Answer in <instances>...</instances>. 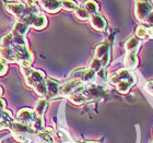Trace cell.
<instances>
[{"label":"cell","mask_w":153,"mask_h":143,"mask_svg":"<svg viewBox=\"0 0 153 143\" xmlns=\"http://www.w3.org/2000/svg\"><path fill=\"white\" fill-rule=\"evenodd\" d=\"M153 10L152 4L147 1H137L136 7H134V14L137 16V19L140 22H146L147 16L149 13Z\"/></svg>","instance_id":"3"},{"label":"cell","mask_w":153,"mask_h":143,"mask_svg":"<svg viewBox=\"0 0 153 143\" xmlns=\"http://www.w3.org/2000/svg\"><path fill=\"white\" fill-rule=\"evenodd\" d=\"M125 66L129 69H134L138 66V58H137V53L134 51H128L127 55L125 56L124 59Z\"/></svg>","instance_id":"16"},{"label":"cell","mask_w":153,"mask_h":143,"mask_svg":"<svg viewBox=\"0 0 153 143\" xmlns=\"http://www.w3.org/2000/svg\"><path fill=\"white\" fill-rule=\"evenodd\" d=\"M34 91L36 92V94L42 97H45V96H47V85H46V81H42V82L37 83L34 87Z\"/></svg>","instance_id":"24"},{"label":"cell","mask_w":153,"mask_h":143,"mask_svg":"<svg viewBox=\"0 0 153 143\" xmlns=\"http://www.w3.org/2000/svg\"><path fill=\"white\" fill-rule=\"evenodd\" d=\"M109 53V45L107 43H103V44H100L97 47L95 48V51H94V56L97 59H102L105 55H107Z\"/></svg>","instance_id":"20"},{"label":"cell","mask_w":153,"mask_h":143,"mask_svg":"<svg viewBox=\"0 0 153 143\" xmlns=\"http://www.w3.org/2000/svg\"><path fill=\"white\" fill-rule=\"evenodd\" d=\"M95 78V71L92 69H79L71 74V80H80L81 82H91Z\"/></svg>","instance_id":"6"},{"label":"cell","mask_w":153,"mask_h":143,"mask_svg":"<svg viewBox=\"0 0 153 143\" xmlns=\"http://www.w3.org/2000/svg\"><path fill=\"white\" fill-rule=\"evenodd\" d=\"M14 122L11 113L4 109H0V130L10 129L12 124Z\"/></svg>","instance_id":"10"},{"label":"cell","mask_w":153,"mask_h":143,"mask_svg":"<svg viewBox=\"0 0 153 143\" xmlns=\"http://www.w3.org/2000/svg\"><path fill=\"white\" fill-rule=\"evenodd\" d=\"M46 108H47V99H39L37 103H36L35 105V113L37 116H43L45 113V110H46Z\"/></svg>","instance_id":"26"},{"label":"cell","mask_w":153,"mask_h":143,"mask_svg":"<svg viewBox=\"0 0 153 143\" xmlns=\"http://www.w3.org/2000/svg\"><path fill=\"white\" fill-rule=\"evenodd\" d=\"M102 62H101V60L100 59H97V58H93L92 61L90 62V69H92L93 71H100L101 69H102Z\"/></svg>","instance_id":"31"},{"label":"cell","mask_w":153,"mask_h":143,"mask_svg":"<svg viewBox=\"0 0 153 143\" xmlns=\"http://www.w3.org/2000/svg\"><path fill=\"white\" fill-rule=\"evenodd\" d=\"M137 1H147V2H149V0H137Z\"/></svg>","instance_id":"42"},{"label":"cell","mask_w":153,"mask_h":143,"mask_svg":"<svg viewBox=\"0 0 153 143\" xmlns=\"http://www.w3.org/2000/svg\"><path fill=\"white\" fill-rule=\"evenodd\" d=\"M46 85H47V97L48 99H54L59 95V87L60 84L58 81L53 79L46 80Z\"/></svg>","instance_id":"13"},{"label":"cell","mask_w":153,"mask_h":143,"mask_svg":"<svg viewBox=\"0 0 153 143\" xmlns=\"http://www.w3.org/2000/svg\"><path fill=\"white\" fill-rule=\"evenodd\" d=\"M83 8L90 13V14H96L99 11V4L94 0H88L83 3Z\"/></svg>","instance_id":"23"},{"label":"cell","mask_w":153,"mask_h":143,"mask_svg":"<svg viewBox=\"0 0 153 143\" xmlns=\"http://www.w3.org/2000/svg\"><path fill=\"white\" fill-rule=\"evenodd\" d=\"M121 80H127V81L131 82L132 84L136 83V76H132V73H130V71L128 70V69H120L117 73L112 74L111 78H109V82L114 84V85H116Z\"/></svg>","instance_id":"4"},{"label":"cell","mask_w":153,"mask_h":143,"mask_svg":"<svg viewBox=\"0 0 153 143\" xmlns=\"http://www.w3.org/2000/svg\"><path fill=\"white\" fill-rule=\"evenodd\" d=\"M84 95L90 97V99H99L102 95L103 90L97 85H90L84 89Z\"/></svg>","instance_id":"17"},{"label":"cell","mask_w":153,"mask_h":143,"mask_svg":"<svg viewBox=\"0 0 153 143\" xmlns=\"http://www.w3.org/2000/svg\"><path fill=\"white\" fill-rule=\"evenodd\" d=\"M55 141H56V143H70L71 139L65 131L59 130L55 134Z\"/></svg>","instance_id":"25"},{"label":"cell","mask_w":153,"mask_h":143,"mask_svg":"<svg viewBox=\"0 0 153 143\" xmlns=\"http://www.w3.org/2000/svg\"><path fill=\"white\" fill-rule=\"evenodd\" d=\"M21 22L25 23L29 26H32L36 30L44 29L47 25V19L44 14H23L21 16Z\"/></svg>","instance_id":"2"},{"label":"cell","mask_w":153,"mask_h":143,"mask_svg":"<svg viewBox=\"0 0 153 143\" xmlns=\"http://www.w3.org/2000/svg\"><path fill=\"white\" fill-rule=\"evenodd\" d=\"M146 22L149 23V24H153V10L149 13V16H147V19H146Z\"/></svg>","instance_id":"37"},{"label":"cell","mask_w":153,"mask_h":143,"mask_svg":"<svg viewBox=\"0 0 153 143\" xmlns=\"http://www.w3.org/2000/svg\"><path fill=\"white\" fill-rule=\"evenodd\" d=\"M86 143H97V142H86Z\"/></svg>","instance_id":"43"},{"label":"cell","mask_w":153,"mask_h":143,"mask_svg":"<svg viewBox=\"0 0 153 143\" xmlns=\"http://www.w3.org/2000/svg\"><path fill=\"white\" fill-rule=\"evenodd\" d=\"M146 91H147L150 95H152L153 96V81H149V82L146 84Z\"/></svg>","instance_id":"36"},{"label":"cell","mask_w":153,"mask_h":143,"mask_svg":"<svg viewBox=\"0 0 153 143\" xmlns=\"http://www.w3.org/2000/svg\"><path fill=\"white\" fill-rule=\"evenodd\" d=\"M36 117H37V115H36V113L34 110L30 109V108H22L16 114V121L21 122V124H30L34 122Z\"/></svg>","instance_id":"5"},{"label":"cell","mask_w":153,"mask_h":143,"mask_svg":"<svg viewBox=\"0 0 153 143\" xmlns=\"http://www.w3.org/2000/svg\"><path fill=\"white\" fill-rule=\"evenodd\" d=\"M0 57L7 62H16V51L12 47H1L0 46Z\"/></svg>","instance_id":"14"},{"label":"cell","mask_w":153,"mask_h":143,"mask_svg":"<svg viewBox=\"0 0 153 143\" xmlns=\"http://www.w3.org/2000/svg\"><path fill=\"white\" fill-rule=\"evenodd\" d=\"M97 76H99V78H101L102 80H104V81H106L107 80V71H106V68H102L100 71H97Z\"/></svg>","instance_id":"34"},{"label":"cell","mask_w":153,"mask_h":143,"mask_svg":"<svg viewBox=\"0 0 153 143\" xmlns=\"http://www.w3.org/2000/svg\"><path fill=\"white\" fill-rule=\"evenodd\" d=\"M2 93H3V90H2V87H0V96L2 95Z\"/></svg>","instance_id":"41"},{"label":"cell","mask_w":153,"mask_h":143,"mask_svg":"<svg viewBox=\"0 0 153 143\" xmlns=\"http://www.w3.org/2000/svg\"><path fill=\"white\" fill-rule=\"evenodd\" d=\"M90 21H91V25L97 31H103L106 27V20L100 14H92L90 16Z\"/></svg>","instance_id":"15"},{"label":"cell","mask_w":153,"mask_h":143,"mask_svg":"<svg viewBox=\"0 0 153 143\" xmlns=\"http://www.w3.org/2000/svg\"><path fill=\"white\" fill-rule=\"evenodd\" d=\"M153 37V27H149L148 29V38Z\"/></svg>","instance_id":"39"},{"label":"cell","mask_w":153,"mask_h":143,"mask_svg":"<svg viewBox=\"0 0 153 143\" xmlns=\"http://www.w3.org/2000/svg\"><path fill=\"white\" fill-rule=\"evenodd\" d=\"M54 130L51 128H47L46 130H43L38 132L35 137V143H55L53 139Z\"/></svg>","instance_id":"12"},{"label":"cell","mask_w":153,"mask_h":143,"mask_svg":"<svg viewBox=\"0 0 153 143\" xmlns=\"http://www.w3.org/2000/svg\"><path fill=\"white\" fill-rule=\"evenodd\" d=\"M80 85H82V82L80 80H70V81L64 83L62 85H60V87H59V95L70 96L71 94H74V92Z\"/></svg>","instance_id":"7"},{"label":"cell","mask_w":153,"mask_h":143,"mask_svg":"<svg viewBox=\"0 0 153 143\" xmlns=\"http://www.w3.org/2000/svg\"><path fill=\"white\" fill-rule=\"evenodd\" d=\"M27 7H32V6H36V2L37 0H24Z\"/></svg>","instance_id":"38"},{"label":"cell","mask_w":153,"mask_h":143,"mask_svg":"<svg viewBox=\"0 0 153 143\" xmlns=\"http://www.w3.org/2000/svg\"><path fill=\"white\" fill-rule=\"evenodd\" d=\"M6 10L12 16H16V18H21L24 14L25 7L20 2H9L6 4Z\"/></svg>","instance_id":"11"},{"label":"cell","mask_w":153,"mask_h":143,"mask_svg":"<svg viewBox=\"0 0 153 143\" xmlns=\"http://www.w3.org/2000/svg\"><path fill=\"white\" fill-rule=\"evenodd\" d=\"M12 45H20V46H27L26 39L24 36L20 35H13V43Z\"/></svg>","instance_id":"33"},{"label":"cell","mask_w":153,"mask_h":143,"mask_svg":"<svg viewBox=\"0 0 153 143\" xmlns=\"http://www.w3.org/2000/svg\"><path fill=\"white\" fill-rule=\"evenodd\" d=\"M76 16L79 20H82V21H85V20L90 19V13L86 11L84 8H78L76 10Z\"/></svg>","instance_id":"30"},{"label":"cell","mask_w":153,"mask_h":143,"mask_svg":"<svg viewBox=\"0 0 153 143\" xmlns=\"http://www.w3.org/2000/svg\"><path fill=\"white\" fill-rule=\"evenodd\" d=\"M10 130L12 132L13 138L18 142L21 143H29L32 136L35 133V130L30 124H21V122H18V121L13 122Z\"/></svg>","instance_id":"1"},{"label":"cell","mask_w":153,"mask_h":143,"mask_svg":"<svg viewBox=\"0 0 153 143\" xmlns=\"http://www.w3.org/2000/svg\"><path fill=\"white\" fill-rule=\"evenodd\" d=\"M7 70H8V67L4 60H0V76H4Z\"/></svg>","instance_id":"35"},{"label":"cell","mask_w":153,"mask_h":143,"mask_svg":"<svg viewBox=\"0 0 153 143\" xmlns=\"http://www.w3.org/2000/svg\"><path fill=\"white\" fill-rule=\"evenodd\" d=\"M42 8L49 13H56L62 8L61 0H39Z\"/></svg>","instance_id":"9"},{"label":"cell","mask_w":153,"mask_h":143,"mask_svg":"<svg viewBox=\"0 0 153 143\" xmlns=\"http://www.w3.org/2000/svg\"><path fill=\"white\" fill-rule=\"evenodd\" d=\"M29 31V25L23 22H16L13 26V35H20L24 36Z\"/></svg>","instance_id":"19"},{"label":"cell","mask_w":153,"mask_h":143,"mask_svg":"<svg viewBox=\"0 0 153 143\" xmlns=\"http://www.w3.org/2000/svg\"><path fill=\"white\" fill-rule=\"evenodd\" d=\"M61 6L68 11H76L78 9V3L74 0H61Z\"/></svg>","instance_id":"28"},{"label":"cell","mask_w":153,"mask_h":143,"mask_svg":"<svg viewBox=\"0 0 153 143\" xmlns=\"http://www.w3.org/2000/svg\"><path fill=\"white\" fill-rule=\"evenodd\" d=\"M44 80H45V73L43 72V71L33 69L32 72L30 73V76L25 78V83H26V85L31 86V87H34L37 83L42 82V81H44Z\"/></svg>","instance_id":"8"},{"label":"cell","mask_w":153,"mask_h":143,"mask_svg":"<svg viewBox=\"0 0 153 143\" xmlns=\"http://www.w3.org/2000/svg\"><path fill=\"white\" fill-rule=\"evenodd\" d=\"M33 129L35 131H38V132H41V131L44 130V119L42 116H37L36 119L34 120L33 122Z\"/></svg>","instance_id":"29"},{"label":"cell","mask_w":153,"mask_h":143,"mask_svg":"<svg viewBox=\"0 0 153 143\" xmlns=\"http://www.w3.org/2000/svg\"><path fill=\"white\" fill-rule=\"evenodd\" d=\"M131 86H132V83L131 82H129L127 80H121V81H119V82L116 84V89H117L118 92L121 93V94H126V93L129 92V90H130Z\"/></svg>","instance_id":"21"},{"label":"cell","mask_w":153,"mask_h":143,"mask_svg":"<svg viewBox=\"0 0 153 143\" xmlns=\"http://www.w3.org/2000/svg\"><path fill=\"white\" fill-rule=\"evenodd\" d=\"M69 99L74 105H82L86 102V96L82 93H74L69 96Z\"/></svg>","instance_id":"22"},{"label":"cell","mask_w":153,"mask_h":143,"mask_svg":"<svg viewBox=\"0 0 153 143\" xmlns=\"http://www.w3.org/2000/svg\"><path fill=\"white\" fill-rule=\"evenodd\" d=\"M136 35L138 38H143V39H147L148 38V29L144 27V26H139L136 31Z\"/></svg>","instance_id":"32"},{"label":"cell","mask_w":153,"mask_h":143,"mask_svg":"<svg viewBox=\"0 0 153 143\" xmlns=\"http://www.w3.org/2000/svg\"><path fill=\"white\" fill-rule=\"evenodd\" d=\"M140 39H138V37H131L130 39H128L125 44V49L128 51H134L137 53L138 48L140 47Z\"/></svg>","instance_id":"18"},{"label":"cell","mask_w":153,"mask_h":143,"mask_svg":"<svg viewBox=\"0 0 153 143\" xmlns=\"http://www.w3.org/2000/svg\"><path fill=\"white\" fill-rule=\"evenodd\" d=\"M6 108V102L2 99H0V109H4Z\"/></svg>","instance_id":"40"},{"label":"cell","mask_w":153,"mask_h":143,"mask_svg":"<svg viewBox=\"0 0 153 143\" xmlns=\"http://www.w3.org/2000/svg\"><path fill=\"white\" fill-rule=\"evenodd\" d=\"M13 43V34L12 33H9V34H6L4 36L1 37L0 39V46L1 47H11Z\"/></svg>","instance_id":"27"}]
</instances>
